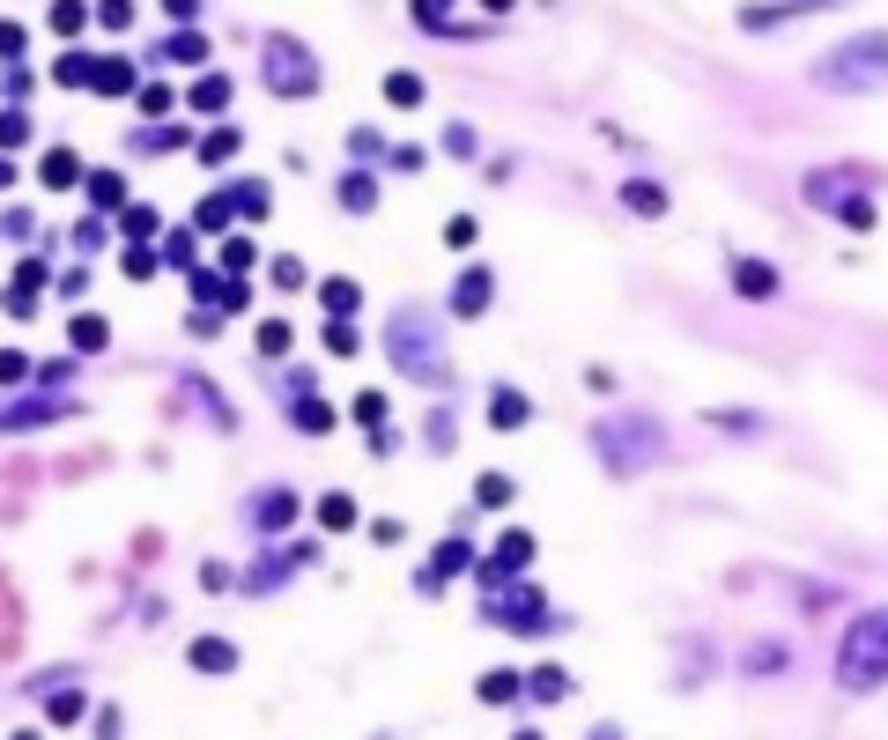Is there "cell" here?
<instances>
[{"mask_svg": "<svg viewBox=\"0 0 888 740\" xmlns=\"http://www.w3.org/2000/svg\"><path fill=\"white\" fill-rule=\"evenodd\" d=\"M326 526H356V503L348 496H326Z\"/></svg>", "mask_w": 888, "mask_h": 740, "instance_id": "7a4b0ae2", "label": "cell"}, {"mask_svg": "<svg viewBox=\"0 0 888 740\" xmlns=\"http://www.w3.org/2000/svg\"><path fill=\"white\" fill-rule=\"evenodd\" d=\"M770 281H777L770 267H741V289H748V297H762V289H770Z\"/></svg>", "mask_w": 888, "mask_h": 740, "instance_id": "3957f363", "label": "cell"}, {"mask_svg": "<svg viewBox=\"0 0 888 740\" xmlns=\"http://www.w3.org/2000/svg\"><path fill=\"white\" fill-rule=\"evenodd\" d=\"M385 96H393V104H422V82H408V75H393V82H385Z\"/></svg>", "mask_w": 888, "mask_h": 740, "instance_id": "6da1fadb", "label": "cell"}]
</instances>
